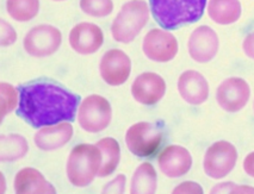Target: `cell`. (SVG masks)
Returning <instances> with one entry per match:
<instances>
[{
	"instance_id": "83f0119b",
	"label": "cell",
	"mask_w": 254,
	"mask_h": 194,
	"mask_svg": "<svg viewBox=\"0 0 254 194\" xmlns=\"http://www.w3.org/2000/svg\"><path fill=\"white\" fill-rule=\"evenodd\" d=\"M16 40L17 34L16 31L13 30L12 26L8 24L7 22H5L4 19H1V46H11Z\"/></svg>"
},
{
	"instance_id": "484cf974",
	"label": "cell",
	"mask_w": 254,
	"mask_h": 194,
	"mask_svg": "<svg viewBox=\"0 0 254 194\" xmlns=\"http://www.w3.org/2000/svg\"><path fill=\"white\" fill-rule=\"evenodd\" d=\"M210 193H254V187L238 186L233 182H222L212 187Z\"/></svg>"
},
{
	"instance_id": "f546056e",
	"label": "cell",
	"mask_w": 254,
	"mask_h": 194,
	"mask_svg": "<svg viewBox=\"0 0 254 194\" xmlns=\"http://www.w3.org/2000/svg\"><path fill=\"white\" fill-rule=\"evenodd\" d=\"M242 49L247 57L254 60V31L248 34L242 42Z\"/></svg>"
},
{
	"instance_id": "8fae6325",
	"label": "cell",
	"mask_w": 254,
	"mask_h": 194,
	"mask_svg": "<svg viewBox=\"0 0 254 194\" xmlns=\"http://www.w3.org/2000/svg\"><path fill=\"white\" fill-rule=\"evenodd\" d=\"M100 76L110 86H121L129 79L131 61L126 52L111 49L103 55L99 64Z\"/></svg>"
},
{
	"instance_id": "d6986e66",
	"label": "cell",
	"mask_w": 254,
	"mask_h": 194,
	"mask_svg": "<svg viewBox=\"0 0 254 194\" xmlns=\"http://www.w3.org/2000/svg\"><path fill=\"white\" fill-rule=\"evenodd\" d=\"M241 4L239 0H209L208 14L212 22L220 25H229L241 17Z\"/></svg>"
},
{
	"instance_id": "1f68e13d",
	"label": "cell",
	"mask_w": 254,
	"mask_h": 194,
	"mask_svg": "<svg viewBox=\"0 0 254 194\" xmlns=\"http://www.w3.org/2000/svg\"><path fill=\"white\" fill-rule=\"evenodd\" d=\"M54 1H62V0H54Z\"/></svg>"
},
{
	"instance_id": "4dcf8cb0",
	"label": "cell",
	"mask_w": 254,
	"mask_h": 194,
	"mask_svg": "<svg viewBox=\"0 0 254 194\" xmlns=\"http://www.w3.org/2000/svg\"><path fill=\"white\" fill-rule=\"evenodd\" d=\"M244 169L247 175L254 178V151L250 152L244 161Z\"/></svg>"
},
{
	"instance_id": "5b68a950",
	"label": "cell",
	"mask_w": 254,
	"mask_h": 194,
	"mask_svg": "<svg viewBox=\"0 0 254 194\" xmlns=\"http://www.w3.org/2000/svg\"><path fill=\"white\" fill-rule=\"evenodd\" d=\"M112 110L105 98L92 94L85 98L78 111V122L82 130L97 134L105 130L111 122Z\"/></svg>"
},
{
	"instance_id": "52a82bcc",
	"label": "cell",
	"mask_w": 254,
	"mask_h": 194,
	"mask_svg": "<svg viewBox=\"0 0 254 194\" xmlns=\"http://www.w3.org/2000/svg\"><path fill=\"white\" fill-rule=\"evenodd\" d=\"M161 131L148 122H140L127 130L126 143L130 152L138 157H149L160 148Z\"/></svg>"
},
{
	"instance_id": "5bb4252c",
	"label": "cell",
	"mask_w": 254,
	"mask_h": 194,
	"mask_svg": "<svg viewBox=\"0 0 254 194\" xmlns=\"http://www.w3.org/2000/svg\"><path fill=\"white\" fill-rule=\"evenodd\" d=\"M166 92V82L156 73H142L135 79L131 94L142 105H154L159 102Z\"/></svg>"
},
{
	"instance_id": "44dd1931",
	"label": "cell",
	"mask_w": 254,
	"mask_h": 194,
	"mask_svg": "<svg viewBox=\"0 0 254 194\" xmlns=\"http://www.w3.org/2000/svg\"><path fill=\"white\" fill-rule=\"evenodd\" d=\"M158 179L152 163L144 162L137 167L131 179L130 193L132 194H153L156 192Z\"/></svg>"
},
{
	"instance_id": "e0dca14e",
	"label": "cell",
	"mask_w": 254,
	"mask_h": 194,
	"mask_svg": "<svg viewBox=\"0 0 254 194\" xmlns=\"http://www.w3.org/2000/svg\"><path fill=\"white\" fill-rule=\"evenodd\" d=\"M14 190L18 194H54L55 187L35 168L19 170L14 178Z\"/></svg>"
},
{
	"instance_id": "2e32d148",
	"label": "cell",
	"mask_w": 254,
	"mask_h": 194,
	"mask_svg": "<svg viewBox=\"0 0 254 194\" xmlns=\"http://www.w3.org/2000/svg\"><path fill=\"white\" fill-rule=\"evenodd\" d=\"M178 91L180 97L190 105H202L209 97V84L197 70H186L179 76Z\"/></svg>"
},
{
	"instance_id": "9a60e30c",
	"label": "cell",
	"mask_w": 254,
	"mask_h": 194,
	"mask_svg": "<svg viewBox=\"0 0 254 194\" xmlns=\"http://www.w3.org/2000/svg\"><path fill=\"white\" fill-rule=\"evenodd\" d=\"M159 168L168 178H180L192 166V156L184 146H168L158 157Z\"/></svg>"
},
{
	"instance_id": "ba28073f",
	"label": "cell",
	"mask_w": 254,
	"mask_h": 194,
	"mask_svg": "<svg viewBox=\"0 0 254 194\" xmlns=\"http://www.w3.org/2000/svg\"><path fill=\"white\" fill-rule=\"evenodd\" d=\"M62 36L58 28L42 24L32 28L23 40L25 51L35 57H47L60 48Z\"/></svg>"
},
{
	"instance_id": "7402d4cb",
	"label": "cell",
	"mask_w": 254,
	"mask_h": 194,
	"mask_svg": "<svg viewBox=\"0 0 254 194\" xmlns=\"http://www.w3.org/2000/svg\"><path fill=\"white\" fill-rule=\"evenodd\" d=\"M0 157L2 162H11L25 156L28 152V142L19 135L1 136V150Z\"/></svg>"
},
{
	"instance_id": "4fadbf2b",
	"label": "cell",
	"mask_w": 254,
	"mask_h": 194,
	"mask_svg": "<svg viewBox=\"0 0 254 194\" xmlns=\"http://www.w3.org/2000/svg\"><path fill=\"white\" fill-rule=\"evenodd\" d=\"M104 42V35L98 25L82 22L76 24L69 32V44L75 52L91 55L97 52Z\"/></svg>"
},
{
	"instance_id": "3957f363",
	"label": "cell",
	"mask_w": 254,
	"mask_h": 194,
	"mask_svg": "<svg viewBox=\"0 0 254 194\" xmlns=\"http://www.w3.org/2000/svg\"><path fill=\"white\" fill-rule=\"evenodd\" d=\"M102 154L97 146L80 144L73 148L67 161L68 180L75 187H86L98 176Z\"/></svg>"
},
{
	"instance_id": "cb8c5ba5",
	"label": "cell",
	"mask_w": 254,
	"mask_h": 194,
	"mask_svg": "<svg viewBox=\"0 0 254 194\" xmlns=\"http://www.w3.org/2000/svg\"><path fill=\"white\" fill-rule=\"evenodd\" d=\"M80 8L88 16L102 18L112 12L114 2L112 0H80Z\"/></svg>"
},
{
	"instance_id": "4316f807",
	"label": "cell",
	"mask_w": 254,
	"mask_h": 194,
	"mask_svg": "<svg viewBox=\"0 0 254 194\" xmlns=\"http://www.w3.org/2000/svg\"><path fill=\"white\" fill-rule=\"evenodd\" d=\"M126 175H117L111 182L105 185V187L103 188V193H123L126 188Z\"/></svg>"
},
{
	"instance_id": "ffe728a7",
	"label": "cell",
	"mask_w": 254,
	"mask_h": 194,
	"mask_svg": "<svg viewBox=\"0 0 254 194\" xmlns=\"http://www.w3.org/2000/svg\"><path fill=\"white\" fill-rule=\"evenodd\" d=\"M102 154V164L98 172V176L105 178L116 170L121 160V148L120 144L115 138L106 137L100 140L97 143Z\"/></svg>"
},
{
	"instance_id": "d4e9b609",
	"label": "cell",
	"mask_w": 254,
	"mask_h": 194,
	"mask_svg": "<svg viewBox=\"0 0 254 194\" xmlns=\"http://www.w3.org/2000/svg\"><path fill=\"white\" fill-rule=\"evenodd\" d=\"M1 118L14 110L17 105V90L12 85L1 82Z\"/></svg>"
},
{
	"instance_id": "6da1fadb",
	"label": "cell",
	"mask_w": 254,
	"mask_h": 194,
	"mask_svg": "<svg viewBox=\"0 0 254 194\" xmlns=\"http://www.w3.org/2000/svg\"><path fill=\"white\" fill-rule=\"evenodd\" d=\"M80 98L60 85L36 81L19 87L17 113L32 128L74 120Z\"/></svg>"
},
{
	"instance_id": "277c9868",
	"label": "cell",
	"mask_w": 254,
	"mask_h": 194,
	"mask_svg": "<svg viewBox=\"0 0 254 194\" xmlns=\"http://www.w3.org/2000/svg\"><path fill=\"white\" fill-rule=\"evenodd\" d=\"M149 19V7L144 0H130L123 5L111 25L114 40L130 43L136 38Z\"/></svg>"
},
{
	"instance_id": "9c48e42d",
	"label": "cell",
	"mask_w": 254,
	"mask_h": 194,
	"mask_svg": "<svg viewBox=\"0 0 254 194\" xmlns=\"http://www.w3.org/2000/svg\"><path fill=\"white\" fill-rule=\"evenodd\" d=\"M178 41L171 32L162 29H153L143 38L142 50L149 60L168 62L178 52Z\"/></svg>"
},
{
	"instance_id": "603a6c76",
	"label": "cell",
	"mask_w": 254,
	"mask_h": 194,
	"mask_svg": "<svg viewBox=\"0 0 254 194\" xmlns=\"http://www.w3.org/2000/svg\"><path fill=\"white\" fill-rule=\"evenodd\" d=\"M7 12L17 22H29L37 16L40 0H7Z\"/></svg>"
},
{
	"instance_id": "7a4b0ae2",
	"label": "cell",
	"mask_w": 254,
	"mask_h": 194,
	"mask_svg": "<svg viewBox=\"0 0 254 194\" xmlns=\"http://www.w3.org/2000/svg\"><path fill=\"white\" fill-rule=\"evenodd\" d=\"M153 17L161 28L174 30L202 18L206 0H149Z\"/></svg>"
},
{
	"instance_id": "f1b7e54d",
	"label": "cell",
	"mask_w": 254,
	"mask_h": 194,
	"mask_svg": "<svg viewBox=\"0 0 254 194\" xmlns=\"http://www.w3.org/2000/svg\"><path fill=\"white\" fill-rule=\"evenodd\" d=\"M172 193L177 194V193H193V194H202L203 193V188L200 185L196 184L193 181H185L183 184H180L179 186H177L174 190L172 191Z\"/></svg>"
},
{
	"instance_id": "8992f818",
	"label": "cell",
	"mask_w": 254,
	"mask_h": 194,
	"mask_svg": "<svg viewBox=\"0 0 254 194\" xmlns=\"http://www.w3.org/2000/svg\"><path fill=\"white\" fill-rule=\"evenodd\" d=\"M238 161V150L232 143L227 141H218L211 144L205 151L203 160L204 173L209 178L220 180L234 169Z\"/></svg>"
},
{
	"instance_id": "7c38bea8",
	"label": "cell",
	"mask_w": 254,
	"mask_h": 194,
	"mask_svg": "<svg viewBox=\"0 0 254 194\" xmlns=\"http://www.w3.org/2000/svg\"><path fill=\"white\" fill-rule=\"evenodd\" d=\"M218 36L210 26L202 25L194 29L188 42L189 54L193 61L206 63L216 56L218 51Z\"/></svg>"
},
{
	"instance_id": "ac0fdd59",
	"label": "cell",
	"mask_w": 254,
	"mask_h": 194,
	"mask_svg": "<svg viewBox=\"0 0 254 194\" xmlns=\"http://www.w3.org/2000/svg\"><path fill=\"white\" fill-rule=\"evenodd\" d=\"M73 137V126L66 122L61 124L43 128L35 135V144L44 151L55 150L67 144Z\"/></svg>"
},
{
	"instance_id": "30bf717a",
	"label": "cell",
	"mask_w": 254,
	"mask_h": 194,
	"mask_svg": "<svg viewBox=\"0 0 254 194\" xmlns=\"http://www.w3.org/2000/svg\"><path fill=\"white\" fill-rule=\"evenodd\" d=\"M250 96L251 88L247 81L234 76L221 82L216 92V100L222 110L234 113L246 106Z\"/></svg>"
}]
</instances>
